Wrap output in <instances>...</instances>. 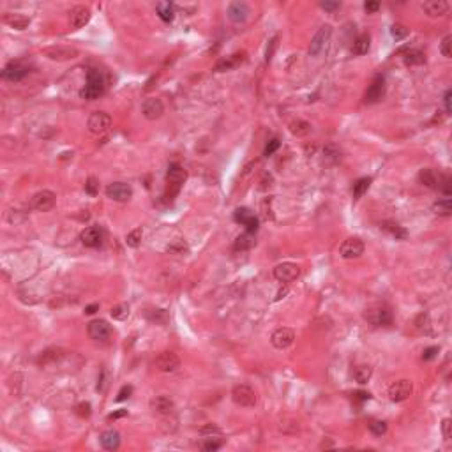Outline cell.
Returning a JSON list of instances; mask_svg holds the SVG:
<instances>
[{
    "label": "cell",
    "instance_id": "61",
    "mask_svg": "<svg viewBox=\"0 0 452 452\" xmlns=\"http://www.w3.org/2000/svg\"><path fill=\"white\" fill-rule=\"evenodd\" d=\"M288 293V288L284 286V288H281V290L278 291V295H276V299L274 300H281V299H284V295Z\"/></svg>",
    "mask_w": 452,
    "mask_h": 452
},
{
    "label": "cell",
    "instance_id": "24",
    "mask_svg": "<svg viewBox=\"0 0 452 452\" xmlns=\"http://www.w3.org/2000/svg\"><path fill=\"white\" fill-rule=\"evenodd\" d=\"M246 60V53H233V55L226 56V58H223V60H219L218 64H216V71L218 73H225V71H231V69H235L237 65H240L242 62Z\"/></svg>",
    "mask_w": 452,
    "mask_h": 452
},
{
    "label": "cell",
    "instance_id": "10",
    "mask_svg": "<svg viewBox=\"0 0 452 452\" xmlns=\"http://www.w3.org/2000/svg\"><path fill=\"white\" fill-rule=\"evenodd\" d=\"M87 127H89L90 133L94 134H103L112 127V117L105 112H94L89 117L87 122Z\"/></svg>",
    "mask_w": 452,
    "mask_h": 452
},
{
    "label": "cell",
    "instance_id": "38",
    "mask_svg": "<svg viewBox=\"0 0 452 452\" xmlns=\"http://www.w3.org/2000/svg\"><path fill=\"white\" fill-rule=\"evenodd\" d=\"M110 315H112L113 320H118V322H124V320H127V316H129V304H117V306H113L112 311H110Z\"/></svg>",
    "mask_w": 452,
    "mask_h": 452
},
{
    "label": "cell",
    "instance_id": "53",
    "mask_svg": "<svg viewBox=\"0 0 452 452\" xmlns=\"http://www.w3.org/2000/svg\"><path fill=\"white\" fill-rule=\"evenodd\" d=\"M76 413L80 417H89L90 413H92V406H90V403H80L76 406Z\"/></svg>",
    "mask_w": 452,
    "mask_h": 452
},
{
    "label": "cell",
    "instance_id": "59",
    "mask_svg": "<svg viewBox=\"0 0 452 452\" xmlns=\"http://www.w3.org/2000/svg\"><path fill=\"white\" fill-rule=\"evenodd\" d=\"M355 399H360V401H367L369 397H371V394L369 392H364V391H359V392H355V396H353Z\"/></svg>",
    "mask_w": 452,
    "mask_h": 452
},
{
    "label": "cell",
    "instance_id": "45",
    "mask_svg": "<svg viewBox=\"0 0 452 452\" xmlns=\"http://www.w3.org/2000/svg\"><path fill=\"white\" fill-rule=\"evenodd\" d=\"M440 52L445 58H451L452 56V36H445L440 43Z\"/></svg>",
    "mask_w": 452,
    "mask_h": 452
},
{
    "label": "cell",
    "instance_id": "46",
    "mask_svg": "<svg viewBox=\"0 0 452 452\" xmlns=\"http://www.w3.org/2000/svg\"><path fill=\"white\" fill-rule=\"evenodd\" d=\"M281 147V141L278 140V138H271V140L267 141V145H265V149H263V156H272V154L276 152V150Z\"/></svg>",
    "mask_w": 452,
    "mask_h": 452
},
{
    "label": "cell",
    "instance_id": "29",
    "mask_svg": "<svg viewBox=\"0 0 452 452\" xmlns=\"http://www.w3.org/2000/svg\"><path fill=\"white\" fill-rule=\"evenodd\" d=\"M369 45H371V37L369 34H360L355 41H353V46H351V52L355 55H366L369 52Z\"/></svg>",
    "mask_w": 452,
    "mask_h": 452
},
{
    "label": "cell",
    "instance_id": "51",
    "mask_svg": "<svg viewBox=\"0 0 452 452\" xmlns=\"http://www.w3.org/2000/svg\"><path fill=\"white\" fill-rule=\"evenodd\" d=\"M131 394H133V385H124V387L118 391V396H117V401L118 403H122V401L129 399Z\"/></svg>",
    "mask_w": 452,
    "mask_h": 452
},
{
    "label": "cell",
    "instance_id": "32",
    "mask_svg": "<svg viewBox=\"0 0 452 452\" xmlns=\"http://www.w3.org/2000/svg\"><path fill=\"white\" fill-rule=\"evenodd\" d=\"M371 375H373V367L369 366V364H360V366H357L355 369H353V378H355V382H359V384H367L369 378H371Z\"/></svg>",
    "mask_w": 452,
    "mask_h": 452
},
{
    "label": "cell",
    "instance_id": "42",
    "mask_svg": "<svg viewBox=\"0 0 452 452\" xmlns=\"http://www.w3.org/2000/svg\"><path fill=\"white\" fill-rule=\"evenodd\" d=\"M223 445V442L219 440V438H216V436H207L205 440L202 442V449L205 452H214L218 451L219 447Z\"/></svg>",
    "mask_w": 452,
    "mask_h": 452
},
{
    "label": "cell",
    "instance_id": "6",
    "mask_svg": "<svg viewBox=\"0 0 452 452\" xmlns=\"http://www.w3.org/2000/svg\"><path fill=\"white\" fill-rule=\"evenodd\" d=\"M332 36V27L331 25H322L318 28V32L315 34V37L311 39V45H309V55L311 56H316L323 52V48L327 46L329 39Z\"/></svg>",
    "mask_w": 452,
    "mask_h": 452
},
{
    "label": "cell",
    "instance_id": "52",
    "mask_svg": "<svg viewBox=\"0 0 452 452\" xmlns=\"http://www.w3.org/2000/svg\"><path fill=\"white\" fill-rule=\"evenodd\" d=\"M442 435H444L445 440H451V436H452V420L451 419L442 420Z\"/></svg>",
    "mask_w": 452,
    "mask_h": 452
},
{
    "label": "cell",
    "instance_id": "55",
    "mask_svg": "<svg viewBox=\"0 0 452 452\" xmlns=\"http://www.w3.org/2000/svg\"><path fill=\"white\" fill-rule=\"evenodd\" d=\"M320 7L332 12V11H336V9L341 7V4H339V2H329V0H325V2H320Z\"/></svg>",
    "mask_w": 452,
    "mask_h": 452
},
{
    "label": "cell",
    "instance_id": "33",
    "mask_svg": "<svg viewBox=\"0 0 452 452\" xmlns=\"http://www.w3.org/2000/svg\"><path fill=\"white\" fill-rule=\"evenodd\" d=\"M156 12H158V16L161 18L163 21H166V23L173 21L175 11H173V5L170 4V2H159V4L156 5Z\"/></svg>",
    "mask_w": 452,
    "mask_h": 452
},
{
    "label": "cell",
    "instance_id": "36",
    "mask_svg": "<svg viewBox=\"0 0 452 452\" xmlns=\"http://www.w3.org/2000/svg\"><path fill=\"white\" fill-rule=\"evenodd\" d=\"M254 246V237H253V233H242V235H238L237 238H235V251H247V249H251V247Z\"/></svg>",
    "mask_w": 452,
    "mask_h": 452
},
{
    "label": "cell",
    "instance_id": "41",
    "mask_svg": "<svg viewBox=\"0 0 452 452\" xmlns=\"http://www.w3.org/2000/svg\"><path fill=\"white\" fill-rule=\"evenodd\" d=\"M141 237H143V231H141V228H134L133 231H129V233H127V237H125V242H127V246H129V247H138L141 244Z\"/></svg>",
    "mask_w": 452,
    "mask_h": 452
},
{
    "label": "cell",
    "instance_id": "7",
    "mask_svg": "<svg viewBox=\"0 0 452 452\" xmlns=\"http://www.w3.org/2000/svg\"><path fill=\"white\" fill-rule=\"evenodd\" d=\"M274 278L281 282H291L300 276V267L297 263H291V262H284V263H279V265L274 267L272 271Z\"/></svg>",
    "mask_w": 452,
    "mask_h": 452
},
{
    "label": "cell",
    "instance_id": "58",
    "mask_svg": "<svg viewBox=\"0 0 452 452\" xmlns=\"http://www.w3.org/2000/svg\"><path fill=\"white\" fill-rule=\"evenodd\" d=\"M122 417H127V410H118V412L110 413L108 420H117V419H122Z\"/></svg>",
    "mask_w": 452,
    "mask_h": 452
},
{
    "label": "cell",
    "instance_id": "4",
    "mask_svg": "<svg viewBox=\"0 0 452 452\" xmlns=\"http://www.w3.org/2000/svg\"><path fill=\"white\" fill-rule=\"evenodd\" d=\"M45 56H48L50 60H56V62H65V60H73L80 55L76 48L73 46H62V45H56V46H48V48L43 50Z\"/></svg>",
    "mask_w": 452,
    "mask_h": 452
},
{
    "label": "cell",
    "instance_id": "15",
    "mask_svg": "<svg viewBox=\"0 0 452 452\" xmlns=\"http://www.w3.org/2000/svg\"><path fill=\"white\" fill-rule=\"evenodd\" d=\"M141 113H143V117L147 120H158L165 113V106H163L161 99H158V97H149L141 105Z\"/></svg>",
    "mask_w": 452,
    "mask_h": 452
},
{
    "label": "cell",
    "instance_id": "21",
    "mask_svg": "<svg viewBox=\"0 0 452 452\" xmlns=\"http://www.w3.org/2000/svg\"><path fill=\"white\" fill-rule=\"evenodd\" d=\"M251 9L246 2H231L230 7H228V18H230L233 23H244V21L249 18Z\"/></svg>",
    "mask_w": 452,
    "mask_h": 452
},
{
    "label": "cell",
    "instance_id": "37",
    "mask_svg": "<svg viewBox=\"0 0 452 452\" xmlns=\"http://www.w3.org/2000/svg\"><path fill=\"white\" fill-rule=\"evenodd\" d=\"M433 212L436 216H444V218H449L452 214V202L451 198H445V200H440L433 205Z\"/></svg>",
    "mask_w": 452,
    "mask_h": 452
},
{
    "label": "cell",
    "instance_id": "22",
    "mask_svg": "<svg viewBox=\"0 0 452 452\" xmlns=\"http://www.w3.org/2000/svg\"><path fill=\"white\" fill-rule=\"evenodd\" d=\"M150 408L159 415H170V413H173L175 404L168 396H158V397H154L150 401Z\"/></svg>",
    "mask_w": 452,
    "mask_h": 452
},
{
    "label": "cell",
    "instance_id": "9",
    "mask_svg": "<svg viewBox=\"0 0 452 452\" xmlns=\"http://www.w3.org/2000/svg\"><path fill=\"white\" fill-rule=\"evenodd\" d=\"M106 196L110 200H113V202H129L131 196H133V187L129 184H125V182H113V184H110L106 187Z\"/></svg>",
    "mask_w": 452,
    "mask_h": 452
},
{
    "label": "cell",
    "instance_id": "57",
    "mask_svg": "<svg viewBox=\"0 0 452 452\" xmlns=\"http://www.w3.org/2000/svg\"><path fill=\"white\" fill-rule=\"evenodd\" d=\"M364 9H366L367 14H371V12H376L380 9V4L378 2H366L364 4Z\"/></svg>",
    "mask_w": 452,
    "mask_h": 452
},
{
    "label": "cell",
    "instance_id": "28",
    "mask_svg": "<svg viewBox=\"0 0 452 452\" xmlns=\"http://www.w3.org/2000/svg\"><path fill=\"white\" fill-rule=\"evenodd\" d=\"M438 178H440V175H436V171L431 168L420 170V173H419V182L422 186L429 187V189H436V187H438Z\"/></svg>",
    "mask_w": 452,
    "mask_h": 452
},
{
    "label": "cell",
    "instance_id": "31",
    "mask_svg": "<svg viewBox=\"0 0 452 452\" xmlns=\"http://www.w3.org/2000/svg\"><path fill=\"white\" fill-rule=\"evenodd\" d=\"M424 62H426V55L419 48L408 50L406 55H404V64L406 65H422Z\"/></svg>",
    "mask_w": 452,
    "mask_h": 452
},
{
    "label": "cell",
    "instance_id": "43",
    "mask_svg": "<svg viewBox=\"0 0 452 452\" xmlns=\"http://www.w3.org/2000/svg\"><path fill=\"white\" fill-rule=\"evenodd\" d=\"M408 34H410V30H408L404 25H401V23H394L391 27V36L394 37L396 41H401V39H404V37H408Z\"/></svg>",
    "mask_w": 452,
    "mask_h": 452
},
{
    "label": "cell",
    "instance_id": "16",
    "mask_svg": "<svg viewBox=\"0 0 452 452\" xmlns=\"http://www.w3.org/2000/svg\"><path fill=\"white\" fill-rule=\"evenodd\" d=\"M87 332H89V338L94 341H106L112 336V327L106 320H92L87 327Z\"/></svg>",
    "mask_w": 452,
    "mask_h": 452
},
{
    "label": "cell",
    "instance_id": "60",
    "mask_svg": "<svg viewBox=\"0 0 452 452\" xmlns=\"http://www.w3.org/2000/svg\"><path fill=\"white\" fill-rule=\"evenodd\" d=\"M96 311H99V304H90V306L85 307V313H87V315H94Z\"/></svg>",
    "mask_w": 452,
    "mask_h": 452
},
{
    "label": "cell",
    "instance_id": "17",
    "mask_svg": "<svg viewBox=\"0 0 452 452\" xmlns=\"http://www.w3.org/2000/svg\"><path fill=\"white\" fill-rule=\"evenodd\" d=\"M385 94V80L382 76H376L375 80L371 81L369 89L366 90V96H364V101L366 103H378Z\"/></svg>",
    "mask_w": 452,
    "mask_h": 452
},
{
    "label": "cell",
    "instance_id": "3",
    "mask_svg": "<svg viewBox=\"0 0 452 452\" xmlns=\"http://www.w3.org/2000/svg\"><path fill=\"white\" fill-rule=\"evenodd\" d=\"M231 397H233V401L238 404V406H244V408L254 406V404H256V399H258L254 389L246 384L235 385L233 391H231Z\"/></svg>",
    "mask_w": 452,
    "mask_h": 452
},
{
    "label": "cell",
    "instance_id": "12",
    "mask_svg": "<svg viewBox=\"0 0 452 452\" xmlns=\"http://www.w3.org/2000/svg\"><path fill=\"white\" fill-rule=\"evenodd\" d=\"M295 341V332L288 327H281V329H276L271 336V343L276 350H286L293 344Z\"/></svg>",
    "mask_w": 452,
    "mask_h": 452
},
{
    "label": "cell",
    "instance_id": "13",
    "mask_svg": "<svg viewBox=\"0 0 452 452\" xmlns=\"http://www.w3.org/2000/svg\"><path fill=\"white\" fill-rule=\"evenodd\" d=\"M233 219L237 223H240L242 226H246L247 233H254V231L258 230V226H260L258 218H256V216H254V212H251L247 207H238V209L233 212Z\"/></svg>",
    "mask_w": 452,
    "mask_h": 452
},
{
    "label": "cell",
    "instance_id": "1",
    "mask_svg": "<svg viewBox=\"0 0 452 452\" xmlns=\"http://www.w3.org/2000/svg\"><path fill=\"white\" fill-rule=\"evenodd\" d=\"M106 90V81L103 78V74L97 71V69H89L87 73V83L85 87L80 90V96L83 99H89V101H94L97 97H101Z\"/></svg>",
    "mask_w": 452,
    "mask_h": 452
},
{
    "label": "cell",
    "instance_id": "40",
    "mask_svg": "<svg viewBox=\"0 0 452 452\" xmlns=\"http://www.w3.org/2000/svg\"><path fill=\"white\" fill-rule=\"evenodd\" d=\"M323 156H325V159H327L329 163H336L341 159V149H339L336 143H329V145H325V149H323Z\"/></svg>",
    "mask_w": 452,
    "mask_h": 452
},
{
    "label": "cell",
    "instance_id": "35",
    "mask_svg": "<svg viewBox=\"0 0 452 452\" xmlns=\"http://www.w3.org/2000/svg\"><path fill=\"white\" fill-rule=\"evenodd\" d=\"M147 320H150L152 323H158V325H166L170 322V315L165 309H150L147 311Z\"/></svg>",
    "mask_w": 452,
    "mask_h": 452
},
{
    "label": "cell",
    "instance_id": "26",
    "mask_svg": "<svg viewBox=\"0 0 452 452\" xmlns=\"http://www.w3.org/2000/svg\"><path fill=\"white\" fill-rule=\"evenodd\" d=\"M99 442L106 451H117L120 447V433L115 431V429H106L99 436Z\"/></svg>",
    "mask_w": 452,
    "mask_h": 452
},
{
    "label": "cell",
    "instance_id": "50",
    "mask_svg": "<svg viewBox=\"0 0 452 452\" xmlns=\"http://www.w3.org/2000/svg\"><path fill=\"white\" fill-rule=\"evenodd\" d=\"M85 191H87L90 196H96V194L99 193V182H97V178L90 177L89 180H87V184H85Z\"/></svg>",
    "mask_w": 452,
    "mask_h": 452
},
{
    "label": "cell",
    "instance_id": "39",
    "mask_svg": "<svg viewBox=\"0 0 452 452\" xmlns=\"http://www.w3.org/2000/svg\"><path fill=\"white\" fill-rule=\"evenodd\" d=\"M369 186H371V178H369V177L359 178V180H357L355 184H353V198H355V200L362 198V196H364V193H367Z\"/></svg>",
    "mask_w": 452,
    "mask_h": 452
},
{
    "label": "cell",
    "instance_id": "20",
    "mask_svg": "<svg viewBox=\"0 0 452 452\" xmlns=\"http://www.w3.org/2000/svg\"><path fill=\"white\" fill-rule=\"evenodd\" d=\"M80 240L81 244H83L85 247H90V249H94V247H99L103 242V233L99 228H96V226H89V228H85L83 231L80 233Z\"/></svg>",
    "mask_w": 452,
    "mask_h": 452
},
{
    "label": "cell",
    "instance_id": "48",
    "mask_svg": "<svg viewBox=\"0 0 452 452\" xmlns=\"http://www.w3.org/2000/svg\"><path fill=\"white\" fill-rule=\"evenodd\" d=\"M58 353H60V351H58V350H46L45 353H43V355H41V359L37 360V362H39L41 366H46V364H48L50 360H55V359H58Z\"/></svg>",
    "mask_w": 452,
    "mask_h": 452
},
{
    "label": "cell",
    "instance_id": "47",
    "mask_svg": "<svg viewBox=\"0 0 452 452\" xmlns=\"http://www.w3.org/2000/svg\"><path fill=\"white\" fill-rule=\"evenodd\" d=\"M166 251H168V253H173V254H186L189 249H187L186 242L178 240V242H175V244H170V246L166 247Z\"/></svg>",
    "mask_w": 452,
    "mask_h": 452
},
{
    "label": "cell",
    "instance_id": "11",
    "mask_svg": "<svg viewBox=\"0 0 452 452\" xmlns=\"http://www.w3.org/2000/svg\"><path fill=\"white\" fill-rule=\"evenodd\" d=\"M154 366L163 373H173L180 367V359H178L177 353H173V351H161V353L156 357Z\"/></svg>",
    "mask_w": 452,
    "mask_h": 452
},
{
    "label": "cell",
    "instance_id": "27",
    "mask_svg": "<svg viewBox=\"0 0 452 452\" xmlns=\"http://www.w3.org/2000/svg\"><path fill=\"white\" fill-rule=\"evenodd\" d=\"M380 226H382V230L387 231V233L391 235V237H394L396 240H406L408 238V231L404 230L401 225H397L396 221H384Z\"/></svg>",
    "mask_w": 452,
    "mask_h": 452
},
{
    "label": "cell",
    "instance_id": "18",
    "mask_svg": "<svg viewBox=\"0 0 452 452\" xmlns=\"http://www.w3.org/2000/svg\"><path fill=\"white\" fill-rule=\"evenodd\" d=\"M27 74H28V69L25 67L23 64H20V62H11V64L5 65L4 71H2V78L7 81H12V83L21 81Z\"/></svg>",
    "mask_w": 452,
    "mask_h": 452
},
{
    "label": "cell",
    "instance_id": "8",
    "mask_svg": "<svg viewBox=\"0 0 452 452\" xmlns=\"http://www.w3.org/2000/svg\"><path fill=\"white\" fill-rule=\"evenodd\" d=\"M55 202H56L55 193H53V191H48V189H43L32 196L30 207H32L34 210H37V212H48V210H52L53 207H55Z\"/></svg>",
    "mask_w": 452,
    "mask_h": 452
},
{
    "label": "cell",
    "instance_id": "14",
    "mask_svg": "<svg viewBox=\"0 0 452 452\" xmlns=\"http://www.w3.org/2000/svg\"><path fill=\"white\" fill-rule=\"evenodd\" d=\"M364 249H366V246H364V242L359 237H350L341 244L339 253H341L343 258L350 260V258H359L360 254L364 253Z\"/></svg>",
    "mask_w": 452,
    "mask_h": 452
},
{
    "label": "cell",
    "instance_id": "56",
    "mask_svg": "<svg viewBox=\"0 0 452 452\" xmlns=\"http://www.w3.org/2000/svg\"><path fill=\"white\" fill-rule=\"evenodd\" d=\"M444 103H445V112H447V115L452 113V90H447V92H445Z\"/></svg>",
    "mask_w": 452,
    "mask_h": 452
},
{
    "label": "cell",
    "instance_id": "30",
    "mask_svg": "<svg viewBox=\"0 0 452 452\" xmlns=\"http://www.w3.org/2000/svg\"><path fill=\"white\" fill-rule=\"evenodd\" d=\"M4 21L9 25V27L16 28V30H25L30 23V18L23 16V14H5Z\"/></svg>",
    "mask_w": 452,
    "mask_h": 452
},
{
    "label": "cell",
    "instance_id": "25",
    "mask_svg": "<svg viewBox=\"0 0 452 452\" xmlns=\"http://www.w3.org/2000/svg\"><path fill=\"white\" fill-rule=\"evenodd\" d=\"M90 21V9L85 5H76L71 11V27L73 28H81Z\"/></svg>",
    "mask_w": 452,
    "mask_h": 452
},
{
    "label": "cell",
    "instance_id": "54",
    "mask_svg": "<svg viewBox=\"0 0 452 452\" xmlns=\"http://www.w3.org/2000/svg\"><path fill=\"white\" fill-rule=\"evenodd\" d=\"M438 351H440V350H438V346H429V348H426V350H424V353H422V359H424V360H433L436 355H438Z\"/></svg>",
    "mask_w": 452,
    "mask_h": 452
},
{
    "label": "cell",
    "instance_id": "2",
    "mask_svg": "<svg viewBox=\"0 0 452 452\" xmlns=\"http://www.w3.org/2000/svg\"><path fill=\"white\" fill-rule=\"evenodd\" d=\"M364 318L371 323L373 327H387V325L392 323V313L389 307L376 304V306L367 307L366 313H364Z\"/></svg>",
    "mask_w": 452,
    "mask_h": 452
},
{
    "label": "cell",
    "instance_id": "34",
    "mask_svg": "<svg viewBox=\"0 0 452 452\" xmlns=\"http://www.w3.org/2000/svg\"><path fill=\"white\" fill-rule=\"evenodd\" d=\"M290 131L295 134V136H299V138L307 136V134L311 133V124H309V122H306V120H300V118H297V120H293L290 124Z\"/></svg>",
    "mask_w": 452,
    "mask_h": 452
},
{
    "label": "cell",
    "instance_id": "23",
    "mask_svg": "<svg viewBox=\"0 0 452 452\" xmlns=\"http://www.w3.org/2000/svg\"><path fill=\"white\" fill-rule=\"evenodd\" d=\"M422 11L431 18H438L444 16L445 12L449 11V4L445 0H428L422 4Z\"/></svg>",
    "mask_w": 452,
    "mask_h": 452
},
{
    "label": "cell",
    "instance_id": "49",
    "mask_svg": "<svg viewBox=\"0 0 452 452\" xmlns=\"http://www.w3.org/2000/svg\"><path fill=\"white\" fill-rule=\"evenodd\" d=\"M278 41H279V36H274L271 41H269V46H267V52H265V60L267 62L272 60V55H274L276 48H278Z\"/></svg>",
    "mask_w": 452,
    "mask_h": 452
},
{
    "label": "cell",
    "instance_id": "5",
    "mask_svg": "<svg viewBox=\"0 0 452 452\" xmlns=\"http://www.w3.org/2000/svg\"><path fill=\"white\" fill-rule=\"evenodd\" d=\"M413 392V384L410 380H397L389 387V399L392 403H401L406 401Z\"/></svg>",
    "mask_w": 452,
    "mask_h": 452
},
{
    "label": "cell",
    "instance_id": "19",
    "mask_svg": "<svg viewBox=\"0 0 452 452\" xmlns=\"http://www.w3.org/2000/svg\"><path fill=\"white\" fill-rule=\"evenodd\" d=\"M186 178H187V171L182 168L180 165L173 163V165L168 166V171H166V182H168V186H173L175 189H178V187L186 182Z\"/></svg>",
    "mask_w": 452,
    "mask_h": 452
},
{
    "label": "cell",
    "instance_id": "44",
    "mask_svg": "<svg viewBox=\"0 0 452 452\" xmlns=\"http://www.w3.org/2000/svg\"><path fill=\"white\" fill-rule=\"evenodd\" d=\"M369 431L376 436H382L387 433V424H385L384 420H373V422L369 424Z\"/></svg>",
    "mask_w": 452,
    "mask_h": 452
}]
</instances>
